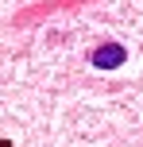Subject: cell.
I'll list each match as a JSON object with an SVG mask.
<instances>
[{
    "label": "cell",
    "mask_w": 143,
    "mask_h": 147,
    "mask_svg": "<svg viewBox=\"0 0 143 147\" xmlns=\"http://www.w3.org/2000/svg\"><path fill=\"white\" fill-rule=\"evenodd\" d=\"M124 58H128V47H124V43H105V47L93 51V66H97V70H116Z\"/></svg>",
    "instance_id": "cell-1"
},
{
    "label": "cell",
    "mask_w": 143,
    "mask_h": 147,
    "mask_svg": "<svg viewBox=\"0 0 143 147\" xmlns=\"http://www.w3.org/2000/svg\"><path fill=\"white\" fill-rule=\"evenodd\" d=\"M0 147H12V143H4V140H0Z\"/></svg>",
    "instance_id": "cell-2"
}]
</instances>
